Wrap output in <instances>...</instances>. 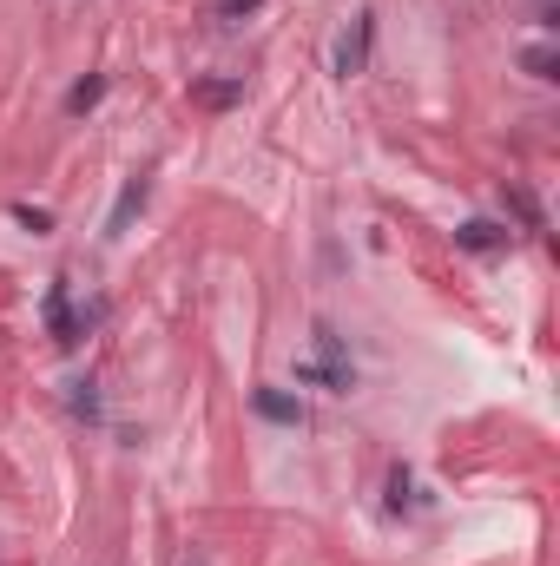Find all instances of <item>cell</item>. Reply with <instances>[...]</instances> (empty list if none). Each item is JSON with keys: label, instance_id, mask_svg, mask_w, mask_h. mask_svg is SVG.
Returning <instances> with one entry per match:
<instances>
[{"label": "cell", "instance_id": "cell-1", "mask_svg": "<svg viewBox=\"0 0 560 566\" xmlns=\"http://www.w3.org/2000/svg\"><path fill=\"white\" fill-rule=\"evenodd\" d=\"M297 382H323V389H336V395L356 382L350 356H343V336H336L330 323H317V362H297Z\"/></svg>", "mask_w": 560, "mask_h": 566}, {"label": "cell", "instance_id": "cell-2", "mask_svg": "<svg viewBox=\"0 0 560 566\" xmlns=\"http://www.w3.org/2000/svg\"><path fill=\"white\" fill-rule=\"evenodd\" d=\"M86 323H93V316H73V290H66V277H53V290H47V330H53V343L73 349L86 336Z\"/></svg>", "mask_w": 560, "mask_h": 566}, {"label": "cell", "instance_id": "cell-3", "mask_svg": "<svg viewBox=\"0 0 560 566\" xmlns=\"http://www.w3.org/2000/svg\"><path fill=\"white\" fill-rule=\"evenodd\" d=\"M369 33H376V27H369V14H356L350 27L336 33V53H330V60H336V73H343V79L369 66Z\"/></svg>", "mask_w": 560, "mask_h": 566}, {"label": "cell", "instance_id": "cell-4", "mask_svg": "<svg viewBox=\"0 0 560 566\" xmlns=\"http://www.w3.org/2000/svg\"><path fill=\"white\" fill-rule=\"evenodd\" d=\"M145 211V178H126V191H119V205H112L106 218V237H126V224Z\"/></svg>", "mask_w": 560, "mask_h": 566}, {"label": "cell", "instance_id": "cell-5", "mask_svg": "<svg viewBox=\"0 0 560 566\" xmlns=\"http://www.w3.org/2000/svg\"><path fill=\"white\" fill-rule=\"evenodd\" d=\"M455 244H462V251H501V244H508V231H501V224H488V218H468L462 231H455Z\"/></svg>", "mask_w": 560, "mask_h": 566}, {"label": "cell", "instance_id": "cell-6", "mask_svg": "<svg viewBox=\"0 0 560 566\" xmlns=\"http://www.w3.org/2000/svg\"><path fill=\"white\" fill-rule=\"evenodd\" d=\"M257 415H264V422H284V428H297V422H304V409H297V402H290L284 389H257Z\"/></svg>", "mask_w": 560, "mask_h": 566}, {"label": "cell", "instance_id": "cell-7", "mask_svg": "<svg viewBox=\"0 0 560 566\" xmlns=\"http://www.w3.org/2000/svg\"><path fill=\"white\" fill-rule=\"evenodd\" d=\"M99 99H106V79H80V86H73V93H66V112H93L99 106Z\"/></svg>", "mask_w": 560, "mask_h": 566}, {"label": "cell", "instance_id": "cell-8", "mask_svg": "<svg viewBox=\"0 0 560 566\" xmlns=\"http://www.w3.org/2000/svg\"><path fill=\"white\" fill-rule=\"evenodd\" d=\"M198 99H205V106H231V99H238V79H205Z\"/></svg>", "mask_w": 560, "mask_h": 566}, {"label": "cell", "instance_id": "cell-9", "mask_svg": "<svg viewBox=\"0 0 560 566\" xmlns=\"http://www.w3.org/2000/svg\"><path fill=\"white\" fill-rule=\"evenodd\" d=\"M521 66H528L534 79H554V66H560V60H554V47H528V53H521Z\"/></svg>", "mask_w": 560, "mask_h": 566}, {"label": "cell", "instance_id": "cell-10", "mask_svg": "<svg viewBox=\"0 0 560 566\" xmlns=\"http://www.w3.org/2000/svg\"><path fill=\"white\" fill-rule=\"evenodd\" d=\"M14 218L27 224L33 237H40V231H53V211H40V205H14Z\"/></svg>", "mask_w": 560, "mask_h": 566}, {"label": "cell", "instance_id": "cell-11", "mask_svg": "<svg viewBox=\"0 0 560 566\" xmlns=\"http://www.w3.org/2000/svg\"><path fill=\"white\" fill-rule=\"evenodd\" d=\"M211 7H218V20H244V14H257L264 0H211Z\"/></svg>", "mask_w": 560, "mask_h": 566}]
</instances>
